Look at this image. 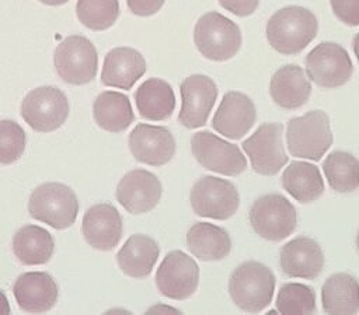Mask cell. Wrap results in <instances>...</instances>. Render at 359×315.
Wrapping results in <instances>:
<instances>
[{
  "instance_id": "8992f818",
  "label": "cell",
  "mask_w": 359,
  "mask_h": 315,
  "mask_svg": "<svg viewBox=\"0 0 359 315\" xmlns=\"http://www.w3.org/2000/svg\"><path fill=\"white\" fill-rule=\"evenodd\" d=\"M252 230L264 239L282 241L289 237L297 224L294 206L279 193L258 197L248 214Z\"/></svg>"
},
{
  "instance_id": "4dcf8cb0",
  "label": "cell",
  "mask_w": 359,
  "mask_h": 315,
  "mask_svg": "<svg viewBox=\"0 0 359 315\" xmlns=\"http://www.w3.org/2000/svg\"><path fill=\"white\" fill-rule=\"evenodd\" d=\"M76 14L79 21L93 29L104 31L112 27L119 15L118 0H77Z\"/></svg>"
},
{
  "instance_id": "7402d4cb",
  "label": "cell",
  "mask_w": 359,
  "mask_h": 315,
  "mask_svg": "<svg viewBox=\"0 0 359 315\" xmlns=\"http://www.w3.org/2000/svg\"><path fill=\"white\" fill-rule=\"evenodd\" d=\"M269 94L278 106L283 109H297L309 101L311 83L300 66L286 64L272 74Z\"/></svg>"
},
{
  "instance_id": "ac0fdd59",
  "label": "cell",
  "mask_w": 359,
  "mask_h": 315,
  "mask_svg": "<svg viewBox=\"0 0 359 315\" xmlns=\"http://www.w3.org/2000/svg\"><path fill=\"white\" fill-rule=\"evenodd\" d=\"M122 231V217L116 207L109 203L94 204L84 213L81 232L87 244L94 249H114L121 241Z\"/></svg>"
},
{
  "instance_id": "7c38bea8",
  "label": "cell",
  "mask_w": 359,
  "mask_h": 315,
  "mask_svg": "<svg viewBox=\"0 0 359 315\" xmlns=\"http://www.w3.org/2000/svg\"><path fill=\"white\" fill-rule=\"evenodd\" d=\"M283 126L278 122L262 123L241 147L250 157L252 169L265 176L276 175L285 167L289 157L282 143Z\"/></svg>"
},
{
  "instance_id": "7a4b0ae2",
  "label": "cell",
  "mask_w": 359,
  "mask_h": 315,
  "mask_svg": "<svg viewBox=\"0 0 359 315\" xmlns=\"http://www.w3.org/2000/svg\"><path fill=\"white\" fill-rule=\"evenodd\" d=\"M275 274L261 262L247 260L238 265L229 279V294L243 311L258 314L272 301Z\"/></svg>"
},
{
  "instance_id": "484cf974",
  "label": "cell",
  "mask_w": 359,
  "mask_h": 315,
  "mask_svg": "<svg viewBox=\"0 0 359 315\" xmlns=\"http://www.w3.org/2000/svg\"><path fill=\"white\" fill-rule=\"evenodd\" d=\"M282 186L300 203L317 200L324 192V181L318 167L306 161H292L282 174Z\"/></svg>"
},
{
  "instance_id": "e575fe53",
  "label": "cell",
  "mask_w": 359,
  "mask_h": 315,
  "mask_svg": "<svg viewBox=\"0 0 359 315\" xmlns=\"http://www.w3.org/2000/svg\"><path fill=\"white\" fill-rule=\"evenodd\" d=\"M259 0H219V4L237 17L251 15L257 7Z\"/></svg>"
},
{
  "instance_id": "44dd1931",
  "label": "cell",
  "mask_w": 359,
  "mask_h": 315,
  "mask_svg": "<svg viewBox=\"0 0 359 315\" xmlns=\"http://www.w3.org/2000/svg\"><path fill=\"white\" fill-rule=\"evenodd\" d=\"M144 73L146 60L142 53L129 46H118L105 55L101 81L108 87L130 90Z\"/></svg>"
},
{
  "instance_id": "ba28073f",
  "label": "cell",
  "mask_w": 359,
  "mask_h": 315,
  "mask_svg": "<svg viewBox=\"0 0 359 315\" xmlns=\"http://www.w3.org/2000/svg\"><path fill=\"white\" fill-rule=\"evenodd\" d=\"M21 116L35 132L59 129L69 116V101L62 90L42 85L31 90L21 102Z\"/></svg>"
},
{
  "instance_id": "30bf717a",
  "label": "cell",
  "mask_w": 359,
  "mask_h": 315,
  "mask_svg": "<svg viewBox=\"0 0 359 315\" xmlns=\"http://www.w3.org/2000/svg\"><path fill=\"white\" fill-rule=\"evenodd\" d=\"M306 73L323 88H337L346 84L353 73L348 52L335 42H321L304 59Z\"/></svg>"
},
{
  "instance_id": "277c9868",
  "label": "cell",
  "mask_w": 359,
  "mask_h": 315,
  "mask_svg": "<svg viewBox=\"0 0 359 315\" xmlns=\"http://www.w3.org/2000/svg\"><path fill=\"white\" fill-rule=\"evenodd\" d=\"M334 141L330 118L324 111H310L292 118L286 127V143L290 155L318 161Z\"/></svg>"
},
{
  "instance_id": "d6986e66",
  "label": "cell",
  "mask_w": 359,
  "mask_h": 315,
  "mask_svg": "<svg viewBox=\"0 0 359 315\" xmlns=\"http://www.w3.org/2000/svg\"><path fill=\"white\" fill-rule=\"evenodd\" d=\"M279 265L289 277L314 280L323 272L324 252L316 239L297 237L280 248Z\"/></svg>"
},
{
  "instance_id": "4fadbf2b",
  "label": "cell",
  "mask_w": 359,
  "mask_h": 315,
  "mask_svg": "<svg viewBox=\"0 0 359 315\" xmlns=\"http://www.w3.org/2000/svg\"><path fill=\"white\" fill-rule=\"evenodd\" d=\"M199 266L182 251H171L165 255L156 272V286L167 298L187 300L198 288Z\"/></svg>"
},
{
  "instance_id": "6da1fadb",
  "label": "cell",
  "mask_w": 359,
  "mask_h": 315,
  "mask_svg": "<svg viewBox=\"0 0 359 315\" xmlns=\"http://www.w3.org/2000/svg\"><path fill=\"white\" fill-rule=\"evenodd\" d=\"M316 15L302 6H286L275 11L266 22V39L282 55L302 52L317 35Z\"/></svg>"
},
{
  "instance_id": "4316f807",
  "label": "cell",
  "mask_w": 359,
  "mask_h": 315,
  "mask_svg": "<svg viewBox=\"0 0 359 315\" xmlns=\"http://www.w3.org/2000/svg\"><path fill=\"white\" fill-rule=\"evenodd\" d=\"M53 249V237L39 225H24L13 237V252L22 265H43L52 258Z\"/></svg>"
},
{
  "instance_id": "e0dca14e",
  "label": "cell",
  "mask_w": 359,
  "mask_h": 315,
  "mask_svg": "<svg viewBox=\"0 0 359 315\" xmlns=\"http://www.w3.org/2000/svg\"><path fill=\"white\" fill-rule=\"evenodd\" d=\"M257 119L254 102L240 91H229L212 119V126L220 134L238 140L250 132Z\"/></svg>"
},
{
  "instance_id": "74e56055",
  "label": "cell",
  "mask_w": 359,
  "mask_h": 315,
  "mask_svg": "<svg viewBox=\"0 0 359 315\" xmlns=\"http://www.w3.org/2000/svg\"><path fill=\"white\" fill-rule=\"evenodd\" d=\"M352 46H353V52H355V56L359 62V32L353 36V41H352Z\"/></svg>"
},
{
  "instance_id": "5bb4252c",
  "label": "cell",
  "mask_w": 359,
  "mask_h": 315,
  "mask_svg": "<svg viewBox=\"0 0 359 315\" xmlns=\"http://www.w3.org/2000/svg\"><path fill=\"white\" fill-rule=\"evenodd\" d=\"M180 92L182 104L178 122L187 129H196L206 125L217 98L215 81L205 74H192L182 80Z\"/></svg>"
},
{
  "instance_id": "8fae6325",
  "label": "cell",
  "mask_w": 359,
  "mask_h": 315,
  "mask_svg": "<svg viewBox=\"0 0 359 315\" xmlns=\"http://www.w3.org/2000/svg\"><path fill=\"white\" fill-rule=\"evenodd\" d=\"M191 151L206 169L236 176L247 168V160L237 144H231L212 132H196L191 137Z\"/></svg>"
},
{
  "instance_id": "3957f363",
  "label": "cell",
  "mask_w": 359,
  "mask_h": 315,
  "mask_svg": "<svg viewBox=\"0 0 359 315\" xmlns=\"http://www.w3.org/2000/svg\"><path fill=\"white\" fill-rule=\"evenodd\" d=\"M194 43L203 57L226 62L240 50L241 31L234 21L223 14L208 11L195 24Z\"/></svg>"
},
{
  "instance_id": "d590c367",
  "label": "cell",
  "mask_w": 359,
  "mask_h": 315,
  "mask_svg": "<svg viewBox=\"0 0 359 315\" xmlns=\"http://www.w3.org/2000/svg\"><path fill=\"white\" fill-rule=\"evenodd\" d=\"M165 0H126L128 8L139 17H149L156 14Z\"/></svg>"
},
{
  "instance_id": "d6a6232c",
  "label": "cell",
  "mask_w": 359,
  "mask_h": 315,
  "mask_svg": "<svg viewBox=\"0 0 359 315\" xmlns=\"http://www.w3.org/2000/svg\"><path fill=\"white\" fill-rule=\"evenodd\" d=\"M25 132L14 120H0V164L15 162L25 150Z\"/></svg>"
},
{
  "instance_id": "9a60e30c",
  "label": "cell",
  "mask_w": 359,
  "mask_h": 315,
  "mask_svg": "<svg viewBox=\"0 0 359 315\" xmlns=\"http://www.w3.org/2000/svg\"><path fill=\"white\" fill-rule=\"evenodd\" d=\"M163 193L158 178L142 168L126 172L116 186V200L132 214H142L153 210Z\"/></svg>"
},
{
  "instance_id": "9c48e42d",
  "label": "cell",
  "mask_w": 359,
  "mask_h": 315,
  "mask_svg": "<svg viewBox=\"0 0 359 315\" xmlns=\"http://www.w3.org/2000/svg\"><path fill=\"white\" fill-rule=\"evenodd\" d=\"M189 202L192 210L201 217L227 220L237 211L240 196L230 181L208 175L194 183Z\"/></svg>"
},
{
  "instance_id": "836d02e7",
  "label": "cell",
  "mask_w": 359,
  "mask_h": 315,
  "mask_svg": "<svg viewBox=\"0 0 359 315\" xmlns=\"http://www.w3.org/2000/svg\"><path fill=\"white\" fill-rule=\"evenodd\" d=\"M335 17L349 27L359 25V0H330Z\"/></svg>"
},
{
  "instance_id": "f1b7e54d",
  "label": "cell",
  "mask_w": 359,
  "mask_h": 315,
  "mask_svg": "<svg viewBox=\"0 0 359 315\" xmlns=\"http://www.w3.org/2000/svg\"><path fill=\"white\" fill-rule=\"evenodd\" d=\"M93 113L95 123L111 133L126 130L135 120L129 98L116 91H104L97 95L93 105Z\"/></svg>"
},
{
  "instance_id": "ab89813d",
  "label": "cell",
  "mask_w": 359,
  "mask_h": 315,
  "mask_svg": "<svg viewBox=\"0 0 359 315\" xmlns=\"http://www.w3.org/2000/svg\"><path fill=\"white\" fill-rule=\"evenodd\" d=\"M356 248H358V251H359V231H358V234H356Z\"/></svg>"
},
{
  "instance_id": "1f68e13d",
  "label": "cell",
  "mask_w": 359,
  "mask_h": 315,
  "mask_svg": "<svg viewBox=\"0 0 359 315\" xmlns=\"http://www.w3.org/2000/svg\"><path fill=\"white\" fill-rule=\"evenodd\" d=\"M275 305L279 314H314V288L302 283H287L279 288Z\"/></svg>"
},
{
  "instance_id": "d4e9b609",
  "label": "cell",
  "mask_w": 359,
  "mask_h": 315,
  "mask_svg": "<svg viewBox=\"0 0 359 315\" xmlns=\"http://www.w3.org/2000/svg\"><path fill=\"white\" fill-rule=\"evenodd\" d=\"M135 102L142 118L165 120L175 109V95L171 85L157 77L143 81L135 92Z\"/></svg>"
},
{
  "instance_id": "ffe728a7",
  "label": "cell",
  "mask_w": 359,
  "mask_h": 315,
  "mask_svg": "<svg viewBox=\"0 0 359 315\" xmlns=\"http://www.w3.org/2000/svg\"><path fill=\"white\" fill-rule=\"evenodd\" d=\"M13 293L18 307L25 312H46L57 301V284L45 272H27L17 277Z\"/></svg>"
},
{
  "instance_id": "52a82bcc",
  "label": "cell",
  "mask_w": 359,
  "mask_h": 315,
  "mask_svg": "<svg viewBox=\"0 0 359 315\" xmlns=\"http://www.w3.org/2000/svg\"><path fill=\"white\" fill-rule=\"evenodd\" d=\"M53 64L63 81L74 85L87 84L97 74V49L83 35L66 36L55 49Z\"/></svg>"
},
{
  "instance_id": "f546056e",
  "label": "cell",
  "mask_w": 359,
  "mask_h": 315,
  "mask_svg": "<svg viewBox=\"0 0 359 315\" xmlns=\"http://www.w3.org/2000/svg\"><path fill=\"white\" fill-rule=\"evenodd\" d=\"M323 171L330 186L339 193L359 188V160L346 151H332L323 162Z\"/></svg>"
},
{
  "instance_id": "5b68a950",
  "label": "cell",
  "mask_w": 359,
  "mask_h": 315,
  "mask_svg": "<svg viewBox=\"0 0 359 315\" xmlns=\"http://www.w3.org/2000/svg\"><path fill=\"white\" fill-rule=\"evenodd\" d=\"M28 213L56 230L70 227L79 213V200L72 188L59 182H46L34 189L28 200Z\"/></svg>"
},
{
  "instance_id": "2e32d148",
  "label": "cell",
  "mask_w": 359,
  "mask_h": 315,
  "mask_svg": "<svg viewBox=\"0 0 359 315\" xmlns=\"http://www.w3.org/2000/svg\"><path fill=\"white\" fill-rule=\"evenodd\" d=\"M132 155L147 165L161 167L170 162L175 154V140L171 132L163 126L139 123L129 134Z\"/></svg>"
},
{
  "instance_id": "603a6c76",
  "label": "cell",
  "mask_w": 359,
  "mask_h": 315,
  "mask_svg": "<svg viewBox=\"0 0 359 315\" xmlns=\"http://www.w3.org/2000/svg\"><path fill=\"white\" fill-rule=\"evenodd\" d=\"M160 248L157 242L144 234L130 235L116 255L121 270L129 277L143 279L151 273Z\"/></svg>"
},
{
  "instance_id": "83f0119b",
  "label": "cell",
  "mask_w": 359,
  "mask_h": 315,
  "mask_svg": "<svg viewBox=\"0 0 359 315\" xmlns=\"http://www.w3.org/2000/svg\"><path fill=\"white\" fill-rule=\"evenodd\" d=\"M323 309L327 314L359 312V283L349 273L331 274L321 288Z\"/></svg>"
},
{
  "instance_id": "cb8c5ba5",
  "label": "cell",
  "mask_w": 359,
  "mask_h": 315,
  "mask_svg": "<svg viewBox=\"0 0 359 315\" xmlns=\"http://www.w3.org/2000/svg\"><path fill=\"white\" fill-rule=\"evenodd\" d=\"M188 251L203 262L224 259L231 251V239L227 231L216 224L196 223L187 232Z\"/></svg>"
},
{
  "instance_id": "8d00e7d4",
  "label": "cell",
  "mask_w": 359,
  "mask_h": 315,
  "mask_svg": "<svg viewBox=\"0 0 359 315\" xmlns=\"http://www.w3.org/2000/svg\"><path fill=\"white\" fill-rule=\"evenodd\" d=\"M0 314H10V304L6 294L0 290Z\"/></svg>"
},
{
  "instance_id": "f35d334b",
  "label": "cell",
  "mask_w": 359,
  "mask_h": 315,
  "mask_svg": "<svg viewBox=\"0 0 359 315\" xmlns=\"http://www.w3.org/2000/svg\"><path fill=\"white\" fill-rule=\"evenodd\" d=\"M39 1L46 6H62V4L67 3L69 0H39Z\"/></svg>"
},
{
  "instance_id": "60d3db41",
  "label": "cell",
  "mask_w": 359,
  "mask_h": 315,
  "mask_svg": "<svg viewBox=\"0 0 359 315\" xmlns=\"http://www.w3.org/2000/svg\"><path fill=\"white\" fill-rule=\"evenodd\" d=\"M268 314H278V311H275V309H271Z\"/></svg>"
}]
</instances>
